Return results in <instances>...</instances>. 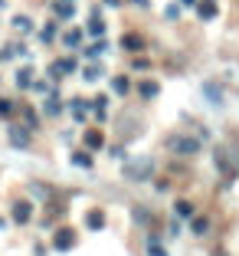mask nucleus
Segmentation results:
<instances>
[{
	"mask_svg": "<svg viewBox=\"0 0 239 256\" xmlns=\"http://www.w3.org/2000/svg\"><path fill=\"white\" fill-rule=\"evenodd\" d=\"M203 96H207V102L213 108H223L226 102H223V89H220L217 82H203Z\"/></svg>",
	"mask_w": 239,
	"mask_h": 256,
	"instance_id": "1a4fd4ad",
	"label": "nucleus"
},
{
	"mask_svg": "<svg viewBox=\"0 0 239 256\" xmlns=\"http://www.w3.org/2000/svg\"><path fill=\"white\" fill-rule=\"evenodd\" d=\"M52 14L59 16V20H72L75 16V4L72 0H52Z\"/></svg>",
	"mask_w": 239,
	"mask_h": 256,
	"instance_id": "f8f14e48",
	"label": "nucleus"
},
{
	"mask_svg": "<svg viewBox=\"0 0 239 256\" xmlns=\"http://www.w3.org/2000/svg\"><path fill=\"white\" fill-rule=\"evenodd\" d=\"M30 194H33V197H36V200H49V197H52V190H49V188H46V184H39V181H33V184H30Z\"/></svg>",
	"mask_w": 239,
	"mask_h": 256,
	"instance_id": "cd10ccee",
	"label": "nucleus"
},
{
	"mask_svg": "<svg viewBox=\"0 0 239 256\" xmlns=\"http://www.w3.org/2000/svg\"><path fill=\"white\" fill-rule=\"evenodd\" d=\"M30 89H33V92H49V86H46L43 79H33V86H30Z\"/></svg>",
	"mask_w": 239,
	"mask_h": 256,
	"instance_id": "c9c22d12",
	"label": "nucleus"
},
{
	"mask_svg": "<svg viewBox=\"0 0 239 256\" xmlns=\"http://www.w3.org/2000/svg\"><path fill=\"white\" fill-rule=\"evenodd\" d=\"M82 142H85V148H89V151H98V148H102V132H98V128H85V135H82Z\"/></svg>",
	"mask_w": 239,
	"mask_h": 256,
	"instance_id": "dca6fc26",
	"label": "nucleus"
},
{
	"mask_svg": "<svg viewBox=\"0 0 239 256\" xmlns=\"http://www.w3.org/2000/svg\"><path fill=\"white\" fill-rule=\"evenodd\" d=\"M16 112L23 115V125H26V128H33V132H36V125H39V115L33 112L30 106H16Z\"/></svg>",
	"mask_w": 239,
	"mask_h": 256,
	"instance_id": "412c9836",
	"label": "nucleus"
},
{
	"mask_svg": "<svg viewBox=\"0 0 239 256\" xmlns=\"http://www.w3.org/2000/svg\"><path fill=\"white\" fill-rule=\"evenodd\" d=\"M85 226L98 234V230L105 226V214H102V210H89V214H85Z\"/></svg>",
	"mask_w": 239,
	"mask_h": 256,
	"instance_id": "5701e85b",
	"label": "nucleus"
},
{
	"mask_svg": "<svg viewBox=\"0 0 239 256\" xmlns=\"http://www.w3.org/2000/svg\"><path fill=\"white\" fill-rule=\"evenodd\" d=\"M148 256H167V250H164V243H161V236H157V234L148 236Z\"/></svg>",
	"mask_w": 239,
	"mask_h": 256,
	"instance_id": "393cba45",
	"label": "nucleus"
},
{
	"mask_svg": "<svg viewBox=\"0 0 239 256\" xmlns=\"http://www.w3.org/2000/svg\"><path fill=\"white\" fill-rule=\"evenodd\" d=\"M7 142L13 144V148H30L33 144V128H26V125H20V122H10L7 125Z\"/></svg>",
	"mask_w": 239,
	"mask_h": 256,
	"instance_id": "20e7f679",
	"label": "nucleus"
},
{
	"mask_svg": "<svg viewBox=\"0 0 239 256\" xmlns=\"http://www.w3.org/2000/svg\"><path fill=\"white\" fill-rule=\"evenodd\" d=\"M154 158L151 154H138V158H131V161H125V168H121V174H125V181H131V184H144V181H151L154 178Z\"/></svg>",
	"mask_w": 239,
	"mask_h": 256,
	"instance_id": "f257e3e1",
	"label": "nucleus"
},
{
	"mask_svg": "<svg viewBox=\"0 0 239 256\" xmlns=\"http://www.w3.org/2000/svg\"><path fill=\"white\" fill-rule=\"evenodd\" d=\"M92 112H95V118H98V122H105V118H108V96L92 98Z\"/></svg>",
	"mask_w": 239,
	"mask_h": 256,
	"instance_id": "6ab92c4d",
	"label": "nucleus"
},
{
	"mask_svg": "<svg viewBox=\"0 0 239 256\" xmlns=\"http://www.w3.org/2000/svg\"><path fill=\"white\" fill-rule=\"evenodd\" d=\"M164 16H167V20H177V16H180V4H171V7H164Z\"/></svg>",
	"mask_w": 239,
	"mask_h": 256,
	"instance_id": "f704fd0d",
	"label": "nucleus"
},
{
	"mask_svg": "<svg viewBox=\"0 0 239 256\" xmlns=\"http://www.w3.org/2000/svg\"><path fill=\"white\" fill-rule=\"evenodd\" d=\"M131 217H135V224H148V220H151V214L144 210V207H135V210H131Z\"/></svg>",
	"mask_w": 239,
	"mask_h": 256,
	"instance_id": "473e14b6",
	"label": "nucleus"
},
{
	"mask_svg": "<svg viewBox=\"0 0 239 256\" xmlns=\"http://www.w3.org/2000/svg\"><path fill=\"white\" fill-rule=\"evenodd\" d=\"M197 16H200L203 23H210V20H217L220 16V7H217V0H197Z\"/></svg>",
	"mask_w": 239,
	"mask_h": 256,
	"instance_id": "0eeeda50",
	"label": "nucleus"
},
{
	"mask_svg": "<svg viewBox=\"0 0 239 256\" xmlns=\"http://www.w3.org/2000/svg\"><path fill=\"white\" fill-rule=\"evenodd\" d=\"M125 0H105V7H121Z\"/></svg>",
	"mask_w": 239,
	"mask_h": 256,
	"instance_id": "ea45409f",
	"label": "nucleus"
},
{
	"mask_svg": "<svg viewBox=\"0 0 239 256\" xmlns=\"http://www.w3.org/2000/svg\"><path fill=\"white\" fill-rule=\"evenodd\" d=\"M128 4H135V7H141V10H151V0H128Z\"/></svg>",
	"mask_w": 239,
	"mask_h": 256,
	"instance_id": "4c0bfd02",
	"label": "nucleus"
},
{
	"mask_svg": "<svg viewBox=\"0 0 239 256\" xmlns=\"http://www.w3.org/2000/svg\"><path fill=\"white\" fill-rule=\"evenodd\" d=\"M213 168H217V171L226 178V181H223L226 188H230V184L236 181V171H239V168H236V161H233L230 148H213Z\"/></svg>",
	"mask_w": 239,
	"mask_h": 256,
	"instance_id": "7ed1b4c3",
	"label": "nucleus"
},
{
	"mask_svg": "<svg viewBox=\"0 0 239 256\" xmlns=\"http://www.w3.org/2000/svg\"><path fill=\"white\" fill-rule=\"evenodd\" d=\"M82 40H85L82 30H66V33H62V46H66V50H79Z\"/></svg>",
	"mask_w": 239,
	"mask_h": 256,
	"instance_id": "f3484780",
	"label": "nucleus"
},
{
	"mask_svg": "<svg viewBox=\"0 0 239 256\" xmlns=\"http://www.w3.org/2000/svg\"><path fill=\"white\" fill-rule=\"evenodd\" d=\"M69 161H72L75 168H85V171H89V168L95 164V158H92V151H89V148H85V151H75V154H72Z\"/></svg>",
	"mask_w": 239,
	"mask_h": 256,
	"instance_id": "a211bd4d",
	"label": "nucleus"
},
{
	"mask_svg": "<svg viewBox=\"0 0 239 256\" xmlns=\"http://www.w3.org/2000/svg\"><path fill=\"white\" fill-rule=\"evenodd\" d=\"M102 66H85L82 69V79H85V82H98V79H102Z\"/></svg>",
	"mask_w": 239,
	"mask_h": 256,
	"instance_id": "c756f323",
	"label": "nucleus"
},
{
	"mask_svg": "<svg viewBox=\"0 0 239 256\" xmlns=\"http://www.w3.org/2000/svg\"><path fill=\"white\" fill-rule=\"evenodd\" d=\"M164 148L171 151V154H177V158H194V154H200L203 138L200 135H167Z\"/></svg>",
	"mask_w": 239,
	"mask_h": 256,
	"instance_id": "f03ea898",
	"label": "nucleus"
},
{
	"mask_svg": "<svg viewBox=\"0 0 239 256\" xmlns=\"http://www.w3.org/2000/svg\"><path fill=\"white\" fill-rule=\"evenodd\" d=\"M13 26H16V33H23V36H26V33H33V20L30 16H13Z\"/></svg>",
	"mask_w": 239,
	"mask_h": 256,
	"instance_id": "c85d7f7f",
	"label": "nucleus"
},
{
	"mask_svg": "<svg viewBox=\"0 0 239 256\" xmlns=\"http://www.w3.org/2000/svg\"><path fill=\"white\" fill-rule=\"evenodd\" d=\"M174 214H177V220H190L197 214V207L190 200H177V204H174Z\"/></svg>",
	"mask_w": 239,
	"mask_h": 256,
	"instance_id": "aec40b11",
	"label": "nucleus"
},
{
	"mask_svg": "<svg viewBox=\"0 0 239 256\" xmlns=\"http://www.w3.org/2000/svg\"><path fill=\"white\" fill-rule=\"evenodd\" d=\"M16 112V102L13 98H0V118H10Z\"/></svg>",
	"mask_w": 239,
	"mask_h": 256,
	"instance_id": "7c9ffc66",
	"label": "nucleus"
},
{
	"mask_svg": "<svg viewBox=\"0 0 239 256\" xmlns=\"http://www.w3.org/2000/svg\"><path fill=\"white\" fill-rule=\"evenodd\" d=\"M10 217H13V224L26 226V224L33 220V204H30V200H16V204H13V210H10Z\"/></svg>",
	"mask_w": 239,
	"mask_h": 256,
	"instance_id": "423d86ee",
	"label": "nucleus"
},
{
	"mask_svg": "<svg viewBox=\"0 0 239 256\" xmlns=\"http://www.w3.org/2000/svg\"><path fill=\"white\" fill-rule=\"evenodd\" d=\"M85 30H89V36H105V23H102V16H98V14H92V20L89 23H85Z\"/></svg>",
	"mask_w": 239,
	"mask_h": 256,
	"instance_id": "b1692460",
	"label": "nucleus"
},
{
	"mask_svg": "<svg viewBox=\"0 0 239 256\" xmlns=\"http://www.w3.org/2000/svg\"><path fill=\"white\" fill-rule=\"evenodd\" d=\"M16 86H20V89H30L33 86V66H23L20 72H16Z\"/></svg>",
	"mask_w": 239,
	"mask_h": 256,
	"instance_id": "a878e982",
	"label": "nucleus"
},
{
	"mask_svg": "<svg viewBox=\"0 0 239 256\" xmlns=\"http://www.w3.org/2000/svg\"><path fill=\"white\" fill-rule=\"evenodd\" d=\"M138 96L151 102V98H157V96H161V86H157V82H151V79H141V82H138Z\"/></svg>",
	"mask_w": 239,
	"mask_h": 256,
	"instance_id": "4468645a",
	"label": "nucleus"
},
{
	"mask_svg": "<svg viewBox=\"0 0 239 256\" xmlns=\"http://www.w3.org/2000/svg\"><path fill=\"white\" fill-rule=\"evenodd\" d=\"M128 89H131L128 76H115V79H112V92H115V96H128Z\"/></svg>",
	"mask_w": 239,
	"mask_h": 256,
	"instance_id": "bb28decb",
	"label": "nucleus"
},
{
	"mask_svg": "<svg viewBox=\"0 0 239 256\" xmlns=\"http://www.w3.org/2000/svg\"><path fill=\"white\" fill-rule=\"evenodd\" d=\"M69 108H72V118L82 125V122L89 118V112H92V98H72V102H69Z\"/></svg>",
	"mask_w": 239,
	"mask_h": 256,
	"instance_id": "6e6552de",
	"label": "nucleus"
},
{
	"mask_svg": "<svg viewBox=\"0 0 239 256\" xmlns=\"http://www.w3.org/2000/svg\"><path fill=\"white\" fill-rule=\"evenodd\" d=\"M118 46L125 50V53H131V56H135V53H141V50H144V40L138 36V33H125Z\"/></svg>",
	"mask_w": 239,
	"mask_h": 256,
	"instance_id": "9d476101",
	"label": "nucleus"
},
{
	"mask_svg": "<svg viewBox=\"0 0 239 256\" xmlns=\"http://www.w3.org/2000/svg\"><path fill=\"white\" fill-rule=\"evenodd\" d=\"M72 4H75V0H72Z\"/></svg>",
	"mask_w": 239,
	"mask_h": 256,
	"instance_id": "a19ab883",
	"label": "nucleus"
},
{
	"mask_svg": "<svg viewBox=\"0 0 239 256\" xmlns=\"http://www.w3.org/2000/svg\"><path fill=\"white\" fill-rule=\"evenodd\" d=\"M52 250H56V253H69V250H75V234L69 230V226H59V230L52 234Z\"/></svg>",
	"mask_w": 239,
	"mask_h": 256,
	"instance_id": "39448f33",
	"label": "nucleus"
},
{
	"mask_svg": "<svg viewBox=\"0 0 239 256\" xmlns=\"http://www.w3.org/2000/svg\"><path fill=\"white\" fill-rule=\"evenodd\" d=\"M108 154H112V158H125V148H121V144H115V148H108Z\"/></svg>",
	"mask_w": 239,
	"mask_h": 256,
	"instance_id": "e433bc0d",
	"label": "nucleus"
},
{
	"mask_svg": "<svg viewBox=\"0 0 239 256\" xmlns=\"http://www.w3.org/2000/svg\"><path fill=\"white\" fill-rule=\"evenodd\" d=\"M39 36H43V43H52V40H56V23H46Z\"/></svg>",
	"mask_w": 239,
	"mask_h": 256,
	"instance_id": "2f4dec72",
	"label": "nucleus"
},
{
	"mask_svg": "<svg viewBox=\"0 0 239 256\" xmlns=\"http://www.w3.org/2000/svg\"><path fill=\"white\" fill-rule=\"evenodd\" d=\"M177 4H180V7H187V10H194V7H197V0H177Z\"/></svg>",
	"mask_w": 239,
	"mask_h": 256,
	"instance_id": "58836bf2",
	"label": "nucleus"
},
{
	"mask_svg": "<svg viewBox=\"0 0 239 256\" xmlns=\"http://www.w3.org/2000/svg\"><path fill=\"white\" fill-rule=\"evenodd\" d=\"M43 112L49 115V118H59V115H62V98H59V92H49V96H46Z\"/></svg>",
	"mask_w": 239,
	"mask_h": 256,
	"instance_id": "9b49d317",
	"label": "nucleus"
},
{
	"mask_svg": "<svg viewBox=\"0 0 239 256\" xmlns=\"http://www.w3.org/2000/svg\"><path fill=\"white\" fill-rule=\"evenodd\" d=\"M52 66L59 69V76H72L75 69H79V62H75L72 56H62V60H56V62H52Z\"/></svg>",
	"mask_w": 239,
	"mask_h": 256,
	"instance_id": "4be33fe9",
	"label": "nucleus"
},
{
	"mask_svg": "<svg viewBox=\"0 0 239 256\" xmlns=\"http://www.w3.org/2000/svg\"><path fill=\"white\" fill-rule=\"evenodd\" d=\"M207 230H210V217L194 214V217H190V234H194V236H207Z\"/></svg>",
	"mask_w": 239,
	"mask_h": 256,
	"instance_id": "ddd939ff",
	"label": "nucleus"
},
{
	"mask_svg": "<svg viewBox=\"0 0 239 256\" xmlns=\"http://www.w3.org/2000/svg\"><path fill=\"white\" fill-rule=\"evenodd\" d=\"M105 50H108V43H105V36H98L95 43H85L82 53H85V60H98V56H102Z\"/></svg>",
	"mask_w": 239,
	"mask_h": 256,
	"instance_id": "2eb2a0df",
	"label": "nucleus"
},
{
	"mask_svg": "<svg viewBox=\"0 0 239 256\" xmlns=\"http://www.w3.org/2000/svg\"><path fill=\"white\" fill-rule=\"evenodd\" d=\"M148 66H151V62L144 60V56H138V53H135V60H131V69H135V72H144Z\"/></svg>",
	"mask_w": 239,
	"mask_h": 256,
	"instance_id": "72a5a7b5",
	"label": "nucleus"
}]
</instances>
